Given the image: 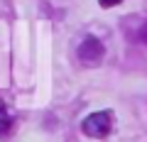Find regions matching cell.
<instances>
[{
    "label": "cell",
    "mask_w": 147,
    "mask_h": 142,
    "mask_svg": "<svg viewBox=\"0 0 147 142\" xmlns=\"http://www.w3.org/2000/svg\"><path fill=\"white\" fill-rule=\"evenodd\" d=\"M10 125H12V118L7 115L5 108H0V137H5L10 132Z\"/></svg>",
    "instance_id": "cell-3"
},
{
    "label": "cell",
    "mask_w": 147,
    "mask_h": 142,
    "mask_svg": "<svg viewBox=\"0 0 147 142\" xmlns=\"http://www.w3.org/2000/svg\"><path fill=\"white\" fill-rule=\"evenodd\" d=\"M103 54H105V47L98 42L96 37H86L84 42H81V47H79V59L84 64H98L100 59H103Z\"/></svg>",
    "instance_id": "cell-2"
},
{
    "label": "cell",
    "mask_w": 147,
    "mask_h": 142,
    "mask_svg": "<svg viewBox=\"0 0 147 142\" xmlns=\"http://www.w3.org/2000/svg\"><path fill=\"white\" fill-rule=\"evenodd\" d=\"M100 3V7H113V5H118L120 0H98Z\"/></svg>",
    "instance_id": "cell-5"
},
{
    "label": "cell",
    "mask_w": 147,
    "mask_h": 142,
    "mask_svg": "<svg viewBox=\"0 0 147 142\" xmlns=\"http://www.w3.org/2000/svg\"><path fill=\"white\" fill-rule=\"evenodd\" d=\"M140 42L147 47V25H142V27H140Z\"/></svg>",
    "instance_id": "cell-4"
},
{
    "label": "cell",
    "mask_w": 147,
    "mask_h": 142,
    "mask_svg": "<svg viewBox=\"0 0 147 142\" xmlns=\"http://www.w3.org/2000/svg\"><path fill=\"white\" fill-rule=\"evenodd\" d=\"M110 127H113V115L110 113H93L81 122V132L86 137H96V140L105 137L110 132Z\"/></svg>",
    "instance_id": "cell-1"
}]
</instances>
